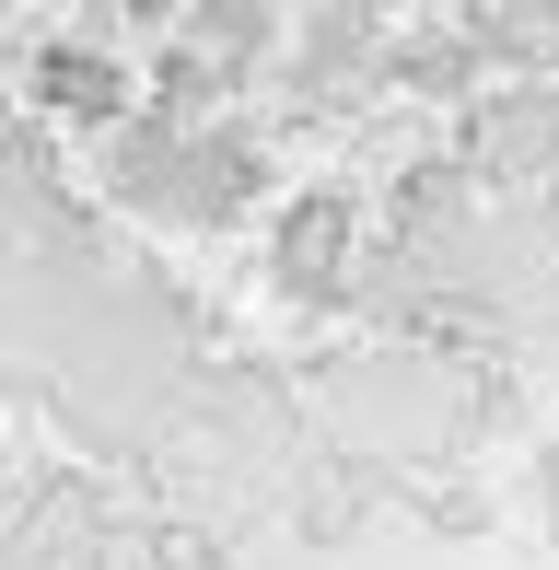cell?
<instances>
[{
	"instance_id": "1",
	"label": "cell",
	"mask_w": 559,
	"mask_h": 570,
	"mask_svg": "<svg viewBox=\"0 0 559 570\" xmlns=\"http://www.w3.org/2000/svg\"><path fill=\"white\" fill-rule=\"evenodd\" d=\"M362 268V198L350 187H292L268 222V292L280 303H339Z\"/></svg>"
},
{
	"instance_id": "2",
	"label": "cell",
	"mask_w": 559,
	"mask_h": 570,
	"mask_svg": "<svg viewBox=\"0 0 559 570\" xmlns=\"http://www.w3.org/2000/svg\"><path fill=\"white\" fill-rule=\"evenodd\" d=\"M23 94H36L59 128H117V117L140 106V70L117 59L106 36H47L36 59H23Z\"/></svg>"
},
{
	"instance_id": "3",
	"label": "cell",
	"mask_w": 559,
	"mask_h": 570,
	"mask_svg": "<svg viewBox=\"0 0 559 570\" xmlns=\"http://www.w3.org/2000/svg\"><path fill=\"white\" fill-rule=\"evenodd\" d=\"M467 175H548L559 164V82H501L467 106Z\"/></svg>"
},
{
	"instance_id": "4",
	"label": "cell",
	"mask_w": 559,
	"mask_h": 570,
	"mask_svg": "<svg viewBox=\"0 0 559 570\" xmlns=\"http://www.w3.org/2000/svg\"><path fill=\"white\" fill-rule=\"evenodd\" d=\"M175 36H187L222 82H257V70L280 59V36H292V0H187Z\"/></svg>"
},
{
	"instance_id": "5",
	"label": "cell",
	"mask_w": 559,
	"mask_h": 570,
	"mask_svg": "<svg viewBox=\"0 0 559 570\" xmlns=\"http://www.w3.org/2000/svg\"><path fill=\"white\" fill-rule=\"evenodd\" d=\"M467 47L478 70H513V82H559V0H467Z\"/></svg>"
},
{
	"instance_id": "6",
	"label": "cell",
	"mask_w": 559,
	"mask_h": 570,
	"mask_svg": "<svg viewBox=\"0 0 559 570\" xmlns=\"http://www.w3.org/2000/svg\"><path fill=\"white\" fill-rule=\"evenodd\" d=\"M385 82H409V94H467L478 82V47H467V23H431V36H385Z\"/></svg>"
},
{
	"instance_id": "7",
	"label": "cell",
	"mask_w": 559,
	"mask_h": 570,
	"mask_svg": "<svg viewBox=\"0 0 559 570\" xmlns=\"http://www.w3.org/2000/svg\"><path fill=\"white\" fill-rule=\"evenodd\" d=\"M454 187H467V164H409V175H396V222H409V233H420V222H443V210H454Z\"/></svg>"
},
{
	"instance_id": "8",
	"label": "cell",
	"mask_w": 559,
	"mask_h": 570,
	"mask_svg": "<svg viewBox=\"0 0 559 570\" xmlns=\"http://www.w3.org/2000/svg\"><path fill=\"white\" fill-rule=\"evenodd\" d=\"M117 12H129L140 36H175V12H187V0H117Z\"/></svg>"
}]
</instances>
